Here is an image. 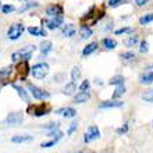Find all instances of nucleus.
Wrapping results in <instances>:
<instances>
[{
  "label": "nucleus",
  "mask_w": 153,
  "mask_h": 153,
  "mask_svg": "<svg viewBox=\"0 0 153 153\" xmlns=\"http://www.w3.org/2000/svg\"><path fill=\"white\" fill-rule=\"evenodd\" d=\"M76 127H78V124H76V123H71V125H70V128H68V131H67V134H68V135H73V132L76 129Z\"/></svg>",
  "instance_id": "nucleus-39"
},
{
  "label": "nucleus",
  "mask_w": 153,
  "mask_h": 153,
  "mask_svg": "<svg viewBox=\"0 0 153 153\" xmlns=\"http://www.w3.org/2000/svg\"><path fill=\"white\" fill-rule=\"evenodd\" d=\"M52 49H53V46H52V42H50V40H45V42L40 43V52H42L43 56L49 54V53L52 52Z\"/></svg>",
  "instance_id": "nucleus-19"
},
{
  "label": "nucleus",
  "mask_w": 153,
  "mask_h": 153,
  "mask_svg": "<svg viewBox=\"0 0 153 153\" xmlns=\"http://www.w3.org/2000/svg\"><path fill=\"white\" fill-rule=\"evenodd\" d=\"M89 86H91V84H89V81L88 79H85L82 84L79 85V91H88Z\"/></svg>",
  "instance_id": "nucleus-37"
},
{
  "label": "nucleus",
  "mask_w": 153,
  "mask_h": 153,
  "mask_svg": "<svg viewBox=\"0 0 153 153\" xmlns=\"http://www.w3.org/2000/svg\"><path fill=\"white\" fill-rule=\"evenodd\" d=\"M75 91H76V85H75V82H73V81H71L70 84H67L64 86L63 93H64V95H67V96H70V95H73Z\"/></svg>",
  "instance_id": "nucleus-21"
},
{
  "label": "nucleus",
  "mask_w": 153,
  "mask_h": 153,
  "mask_svg": "<svg viewBox=\"0 0 153 153\" xmlns=\"http://www.w3.org/2000/svg\"><path fill=\"white\" fill-rule=\"evenodd\" d=\"M28 91L31 92V95H32L36 100H45V99H49V92H46V91H43V89L38 88V86H35V85L29 84L28 85Z\"/></svg>",
  "instance_id": "nucleus-3"
},
{
  "label": "nucleus",
  "mask_w": 153,
  "mask_h": 153,
  "mask_svg": "<svg viewBox=\"0 0 153 153\" xmlns=\"http://www.w3.org/2000/svg\"><path fill=\"white\" fill-rule=\"evenodd\" d=\"M121 59L124 61H129V60H134V57H135V54L131 52H127V53H121Z\"/></svg>",
  "instance_id": "nucleus-31"
},
{
  "label": "nucleus",
  "mask_w": 153,
  "mask_h": 153,
  "mask_svg": "<svg viewBox=\"0 0 153 153\" xmlns=\"http://www.w3.org/2000/svg\"><path fill=\"white\" fill-rule=\"evenodd\" d=\"M24 31H25V28H24V25L21 24V22H14V24H11L10 27H8L7 38L8 39H11V40L20 39V38L22 36Z\"/></svg>",
  "instance_id": "nucleus-2"
},
{
  "label": "nucleus",
  "mask_w": 153,
  "mask_h": 153,
  "mask_svg": "<svg viewBox=\"0 0 153 153\" xmlns=\"http://www.w3.org/2000/svg\"><path fill=\"white\" fill-rule=\"evenodd\" d=\"M142 99H143L145 102L153 103V89H148L146 92L142 93Z\"/></svg>",
  "instance_id": "nucleus-26"
},
{
  "label": "nucleus",
  "mask_w": 153,
  "mask_h": 153,
  "mask_svg": "<svg viewBox=\"0 0 153 153\" xmlns=\"http://www.w3.org/2000/svg\"><path fill=\"white\" fill-rule=\"evenodd\" d=\"M24 120V114L20 113V111H14V113H10L6 118V124L7 125H18L22 123Z\"/></svg>",
  "instance_id": "nucleus-7"
},
{
  "label": "nucleus",
  "mask_w": 153,
  "mask_h": 153,
  "mask_svg": "<svg viewBox=\"0 0 153 153\" xmlns=\"http://www.w3.org/2000/svg\"><path fill=\"white\" fill-rule=\"evenodd\" d=\"M124 84V76L123 75H114L110 79V85H123Z\"/></svg>",
  "instance_id": "nucleus-27"
},
{
  "label": "nucleus",
  "mask_w": 153,
  "mask_h": 153,
  "mask_svg": "<svg viewBox=\"0 0 153 153\" xmlns=\"http://www.w3.org/2000/svg\"><path fill=\"white\" fill-rule=\"evenodd\" d=\"M138 35H129L127 39L124 40V45L127 46V48H132V46H135V45L138 43Z\"/></svg>",
  "instance_id": "nucleus-22"
},
{
  "label": "nucleus",
  "mask_w": 153,
  "mask_h": 153,
  "mask_svg": "<svg viewBox=\"0 0 153 153\" xmlns=\"http://www.w3.org/2000/svg\"><path fill=\"white\" fill-rule=\"evenodd\" d=\"M28 32H29V35H32V36H43V38L48 36V32H46L43 28H39V27H29Z\"/></svg>",
  "instance_id": "nucleus-14"
},
{
  "label": "nucleus",
  "mask_w": 153,
  "mask_h": 153,
  "mask_svg": "<svg viewBox=\"0 0 153 153\" xmlns=\"http://www.w3.org/2000/svg\"><path fill=\"white\" fill-rule=\"evenodd\" d=\"M95 84H96V85H103V82H102L100 79H96V81H95Z\"/></svg>",
  "instance_id": "nucleus-44"
},
{
  "label": "nucleus",
  "mask_w": 153,
  "mask_h": 153,
  "mask_svg": "<svg viewBox=\"0 0 153 153\" xmlns=\"http://www.w3.org/2000/svg\"><path fill=\"white\" fill-rule=\"evenodd\" d=\"M42 24H43L48 29H57L63 25V16L50 17L49 20H42Z\"/></svg>",
  "instance_id": "nucleus-5"
},
{
  "label": "nucleus",
  "mask_w": 153,
  "mask_h": 153,
  "mask_svg": "<svg viewBox=\"0 0 153 153\" xmlns=\"http://www.w3.org/2000/svg\"><path fill=\"white\" fill-rule=\"evenodd\" d=\"M56 139H53V141H50V142H48V143H42V148H50V146H53V145H56Z\"/></svg>",
  "instance_id": "nucleus-43"
},
{
  "label": "nucleus",
  "mask_w": 153,
  "mask_h": 153,
  "mask_svg": "<svg viewBox=\"0 0 153 153\" xmlns=\"http://www.w3.org/2000/svg\"><path fill=\"white\" fill-rule=\"evenodd\" d=\"M11 60L14 61V63H16V61H18V60H21V56H20V53L18 52H14L11 54Z\"/></svg>",
  "instance_id": "nucleus-41"
},
{
  "label": "nucleus",
  "mask_w": 153,
  "mask_h": 153,
  "mask_svg": "<svg viewBox=\"0 0 153 153\" xmlns=\"http://www.w3.org/2000/svg\"><path fill=\"white\" fill-rule=\"evenodd\" d=\"M93 35L92 29L89 28L88 25H81L79 27V38L81 39H88V38H91Z\"/></svg>",
  "instance_id": "nucleus-15"
},
{
  "label": "nucleus",
  "mask_w": 153,
  "mask_h": 153,
  "mask_svg": "<svg viewBox=\"0 0 153 153\" xmlns=\"http://www.w3.org/2000/svg\"><path fill=\"white\" fill-rule=\"evenodd\" d=\"M48 137L54 138V139H60V138L63 137V132H61V131H50V132L48 134Z\"/></svg>",
  "instance_id": "nucleus-33"
},
{
  "label": "nucleus",
  "mask_w": 153,
  "mask_h": 153,
  "mask_svg": "<svg viewBox=\"0 0 153 153\" xmlns=\"http://www.w3.org/2000/svg\"><path fill=\"white\" fill-rule=\"evenodd\" d=\"M96 49H97V43H96V42H91V43H88L84 48V50H82V56H84V57L91 56L92 53L96 52Z\"/></svg>",
  "instance_id": "nucleus-12"
},
{
  "label": "nucleus",
  "mask_w": 153,
  "mask_h": 153,
  "mask_svg": "<svg viewBox=\"0 0 153 153\" xmlns=\"http://www.w3.org/2000/svg\"><path fill=\"white\" fill-rule=\"evenodd\" d=\"M14 89L17 91V93L20 95L22 99H24L25 102H28L29 100V97H28V93H27V91H25L24 88H21V86H18V85H14Z\"/></svg>",
  "instance_id": "nucleus-25"
},
{
  "label": "nucleus",
  "mask_w": 153,
  "mask_h": 153,
  "mask_svg": "<svg viewBox=\"0 0 153 153\" xmlns=\"http://www.w3.org/2000/svg\"><path fill=\"white\" fill-rule=\"evenodd\" d=\"M139 82L143 85H149L153 82V71H146L145 74H142L139 76Z\"/></svg>",
  "instance_id": "nucleus-17"
},
{
  "label": "nucleus",
  "mask_w": 153,
  "mask_h": 153,
  "mask_svg": "<svg viewBox=\"0 0 153 153\" xmlns=\"http://www.w3.org/2000/svg\"><path fill=\"white\" fill-rule=\"evenodd\" d=\"M32 7H38V3H31V1H27L24 7L20 8V13H24L25 10H28V8H32Z\"/></svg>",
  "instance_id": "nucleus-35"
},
{
  "label": "nucleus",
  "mask_w": 153,
  "mask_h": 153,
  "mask_svg": "<svg viewBox=\"0 0 153 153\" xmlns=\"http://www.w3.org/2000/svg\"><path fill=\"white\" fill-rule=\"evenodd\" d=\"M13 73V67H4L3 70H0V76H10V74Z\"/></svg>",
  "instance_id": "nucleus-32"
},
{
  "label": "nucleus",
  "mask_w": 153,
  "mask_h": 153,
  "mask_svg": "<svg viewBox=\"0 0 153 153\" xmlns=\"http://www.w3.org/2000/svg\"><path fill=\"white\" fill-rule=\"evenodd\" d=\"M121 3H123V0H107V4H109L110 7H117Z\"/></svg>",
  "instance_id": "nucleus-38"
},
{
  "label": "nucleus",
  "mask_w": 153,
  "mask_h": 153,
  "mask_svg": "<svg viewBox=\"0 0 153 153\" xmlns=\"http://www.w3.org/2000/svg\"><path fill=\"white\" fill-rule=\"evenodd\" d=\"M125 91H127V89H125L124 84H123V85H117L116 91H114V93H113V97H114V99H118V97H121L125 93Z\"/></svg>",
  "instance_id": "nucleus-24"
},
{
  "label": "nucleus",
  "mask_w": 153,
  "mask_h": 153,
  "mask_svg": "<svg viewBox=\"0 0 153 153\" xmlns=\"http://www.w3.org/2000/svg\"><path fill=\"white\" fill-rule=\"evenodd\" d=\"M127 129H128V123H125L123 128H118V129H117V134H124V132H127Z\"/></svg>",
  "instance_id": "nucleus-42"
},
{
  "label": "nucleus",
  "mask_w": 153,
  "mask_h": 153,
  "mask_svg": "<svg viewBox=\"0 0 153 153\" xmlns=\"http://www.w3.org/2000/svg\"><path fill=\"white\" fill-rule=\"evenodd\" d=\"M128 32H132V28L131 27H125V28H120V29H117L116 35H123V33H128Z\"/></svg>",
  "instance_id": "nucleus-34"
},
{
  "label": "nucleus",
  "mask_w": 153,
  "mask_h": 153,
  "mask_svg": "<svg viewBox=\"0 0 153 153\" xmlns=\"http://www.w3.org/2000/svg\"><path fill=\"white\" fill-rule=\"evenodd\" d=\"M31 73L32 76L36 79H43L49 74V64L48 63H38V64L31 67Z\"/></svg>",
  "instance_id": "nucleus-1"
},
{
  "label": "nucleus",
  "mask_w": 153,
  "mask_h": 153,
  "mask_svg": "<svg viewBox=\"0 0 153 153\" xmlns=\"http://www.w3.org/2000/svg\"><path fill=\"white\" fill-rule=\"evenodd\" d=\"M79 76H81L79 67H74L73 71H71V81H73V82H75L76 79H79Z\"/></svg>",
  "instance_id": "nucleus-28"
},
{
  "label": "nucleus",
  "mask_w": 153,
  "mask_h": 153,
  "mask_svg": "<svg viewBox=\"0 0 153 153\" xmlns=\"http://www.w3.org/2000/svg\"><path fill=\"white\" fill-rule=\"evenodd\" d=\"M35 46L33 45H29V46H25V48H22L21 50H18V53H20V56H21V60H25V61H28L31 57H32V53L35 52Z\"/></svg>",
  "instance_id": "nucleus-9"
},
{
  "label": "nucleus",
  "mask_w": 153,
  "mask_h": 153,
  "mask_svg": "<svg viewBox=\"0 0 153 153\" xmlns=\"http://www.w3.org/2000/svg\"><path fill=\"white\" fill-rule=\"evenodd\" d=\"M28 68H29V67H28V63H27L25 60L21 61V64L18 65V73H22V74H24V76H25V74L29 71Z\"/></svg>",
  "instance_id": "nucleus-29"
},
{
  "label": "nucleus",
  "mask_w": 153,
  "mask_h": 153,
  "mask_svg": "<svg viewBox=\"0 0 153 153\" xmlns=\"http://www.w3.org/2000/svg\"><path fill=\"white\" fill-rule=\"evenodd\" d=\"M0 7H1V1H0Z\"/></svg>",
  "instance_id": "nucleus-45"
},
{
  "label": "nucleus",
  "mask_w": 153,
  "mask_h": 153,
  "mask_svg": "<svg viewBox=\"0 0 153 153\" xmlns=\"http://www.w3.org/2000/svg\"><path fill=\"white\" fill-rule=\"evenodd\" d=\"M29 111L31 114L36 117H42V116H46V114L50 111V106L46 105V103H40L38 106H33V107H29Z\"/></svg>",
  "instance_id": "nucleus-6"
},
{
  "label": "nucleus",
  "mask_w": 153,
  "mask_h": 153,
  "mask_svg": "<svg viewBox=\"0 0 153 153\" xmlns=\"http://www.w3.org/2000/svg\"><path fill=\"white\" fill-rule=\"evenodd\" d=\"M29 141H32L31 135H16V137L11 138V142H14V143H22V142H29Z\"/></svg>",
  "instance_id": "nucleus-20"
},
{
  "label": "nucleus",
  "mask_w": 153,
  "mask_h": 153,
  "mask_svg": "<svg viewBox=\"0 0 153 153\" xmlns=\"http://www.w3.org/2000/svg\"><path fill=\"white\" fill-rule=\"evenodd\" d=\"M102 45L106 50H114L117 48V40L113 39V38H105L102 40Z\"/></svg>",
  "instance_id": "nucleus-13"
},
{
  "label": "nucleus",
  "mask_w": 153,
  "mask_h": 153,
  "mask_svg": "<svg viewBox=\"0 0 153 153\" xmlns=\"http://www.w3.org/2000/svg\"><path fill=\"white\" fill-rule=\"evenodd\" d=\"M124 102L121 100H107L103 102L100 105V109H117V107H123Z\"/></svg>",
  "instance_id": "nucleus-11"
},
{
  "label": "nucleus",
  "mask_w": 153,
  "mask_h": 153,
  "mask_svg": "<svg viewBox=\"0 0 153 153\" xmlns=\"http://www.w3.org/2000/svg\"><path fill=\"white\" fill-rule=\"evenodd\" d=\"M152 68H153V65H152Z\"/></svg>",
  "instance_id": "nucleus-46"
},
{
  "label": "nucleus",
  "mask_w": 153,
  "mask_h": 153,
  "mask_svg": "<svg viewBox=\"0 0 153 153\" xmlns=\"http://www.w3.org/2000/svg\"><path fill=\"white\" fill-rule=\"evenodd\" d=\"M57 114H61V116H64L65 118H73V117L76 116V111L73 109V107H65V109H60L56 111Z\"/></svg>",
  "instance_id": "nucleus-16"
},
{
  "label": "nucleus",
  "mask_w": 153,
  "mask_h": 153,
  "mask_svg": "<svg viewBox=\"0 0 153 153\" xmlns=\"http://www.w3.org/2000/svg\"><path fill=\"white\" fill-rule=\"evenodd\" d=\"M148 50H149V48H148V42H146V40H142L141 46H139V52H141V53H146Z\"/></svg>",
  "instance_id": "nucleus-36"
},
{
  "label": "nucleus",
  "mask_w": 153,
  "mask_h": 153,
  "mask_svg": "<svg viewBox=\"0 0 153 153\" xmlns=\"http://www.w3.org/2000/svg\"><path fill=\"white\" fill-rule=\"evenodd\" d=\"M99 138H100V131H99V128H97L96 125H91V127L86 129V132H85L84 141L86 142V143H89V142L96 141Z\"/></svg>",
  "instance_id": "nucleus-4"
},
{
  "label": "nucleus",
  "mask_w": 153,
  "mask_h": 153,
  "mask_svg": "<svg viewBox=\"0 0 153 153\" xmlns=\"http://www.w3.org/2000/svg\"><path fill=\"white\" fill-rule=\"evenodd\" d=\"M1 11H3L4 14H11V13L16 11V7H14L13 4H4L3 7H1Z\"/></svg>",
  "instance_id": "nucleus-30"
},
{
  "label": "nucleus",
  "mask_w": 153,
  "mask_h": 153,
  "mask_svg": "<svg viewBox=\"0 0 153 153\" xmlns=\"http://www.w3.org/2000/svg\"><path fill=\"white\" fill-rule=\"evenodd\" d=\"M75 27H74L73 24H65V27L63 28V35H64L65 38H71L75 35Z\"/></svg>",
  "instance_id": "nucleus-18"
},
{
  "label": "nucleus",
  "mask_w": 153,
  "mask_h": 153,
  "mask_svg": "<svg viewBox=\"0 0 153 153\" xmlns=\"http://www.w3.org/2000/svg\"><path fill=\"white\" fill-rule=\"evenodd\" d=\"M148 1H149V0H135V4H137L138 7H143V6L148 4Z\"/></svg>",
  "instance_id": "nucleus-40"
},
{
  "label": "nucleus",
  "mask_w": 153,
  "mask_h": 153,
  "mask_svg": "<svg viewBox=\"0 0 153 153\" xmlns=\"http://www.w3.org/2000/svg\"><path fill=\"white\" fill-rule=\"evenodd\" d=\"M63 7L60 4H50L49 7H46V16L49 17H59V16H63Z\"/></svg>",
  "instance_id": "nucleus-8"
},
{
  "label": "nucleus",
  "mask_w": 153,
  "mask_h": 153,
  "mask_svg": "<svg viewBox=\"0 0 153 153\" xmlns=\"http://www.w3.org/2000/svg\"><path fill=\"white\" fill-rule=\"evenodd\" d=\"M91 99V93L88 91H79L74 97V103H85Z\"/></svg>",
  "instance_id": "nucleus-10"
},
{
  "label": "nucleus",
  "mask_w": 153,
  "mask_h": 153,
  "mask_svg": "<svg viewBox=\"0 0 153 153\" xmlns=\"http://www.w3.org/2000/svg\"><path fill=\"white\" fill-rule=\"evenodd\" d=\"M152 21H153V13H148V14H145L143 17L139 18V24L141 25H148V24H150Z\"/></svg>",
  "instance_id": "nucleus-23"
}]
</instances>
